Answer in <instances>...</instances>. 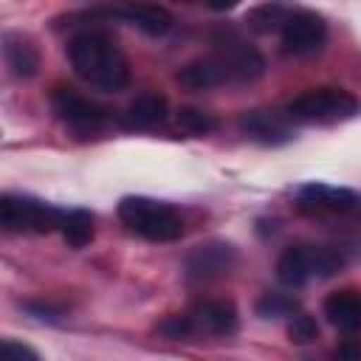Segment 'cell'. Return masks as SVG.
<instances>
[{
	"instance_id": "1",
	"label": "cell",
	"mask_w": 361,
	"mask_h": 361,
	"mask_svg": "<svg viewBox=\"0 0 361 361\" xmlns=\"http://www.w3.org/2000/svg\"><path fill=\"white\" fill-rule=\"evenodd\" d=\"M65 54L73 73L96 90L116 93L124 90L130 82V62L107 31L99 28L76 31L65 45Z\"/></svg>"
},
{
	"instance_id": "2",
	"label": "cell",
	"mask_w": 361,
	"mask_h": 361,
	"mask_svg": "<svg viewBox=\"0 0 361 361\" xmlns=\"http://www.w3.org/2000/svg\"><path fill=\"white\" fill-rule=\"evenodd\" d=\"M118 220L133 231L135 237L147 243H175L183 237V217L180 212L166 203L147 195H127L118 200Z\"/></svg>"
},
{
	"instance_id": "3",
	"label": "cell",
	"mask_w": 361,
	"mask_h": 361,
	"mask_svg": "<svg viewBox=\"0 0 361 361\" xmlns=\"http://www.w3.org/2000/svg\"><path fill=\"white\" fill-rule=\"evenodd\" d=\"M347 265V257L336 245H313V243H296L288 245L276 259V276L288 288H302L310 279H330L341 274Z\"/></svg>"
},
{
	"instance_id": "4",
	"label": "cell",
	"mask_w": 361,
	"mask_h": 361,
	"mask_svg": "<svg viewBox=\"0 0 361 361\" xmlns=\"http://www.w3.org/2000/svg\"><path fill=\"white\" fill-rule=\"evenodd\" d=\"M358 113V99L350 90L341 87H313L299 93L296 99L288 102L285 116L288 121H302V124H341L355 118Z\"/></svg>"
},
{
	"instance_id": "5",
	"label": "cell",
	"mask_w": 361,
	"mask_h": 361,
	"mask_svg": "<svg viewBox=\"0 0 361 361\" xmlns=\"http://www.w3.org/2000/svg\"><path fill=\"white\" fill-rule=\"evenodd\" d=\"M65 209L34 195H0V231L8 234H51L59 231Z\"/></svg>"
},
{
	"instance_id": "6",
	"label": "cell",
	"mask_w": 361,
	"mask_h": 361,
	"mask_svg": "<svg viewBox=\"0 0 361 361\" xmlns=\"http://www.w3.org/2000/svg\"><path fill=\"white\" fill-rule=\"evenodd\" d=\"M212 56L226 73V82H257L265 73V56L234 28H220L212 37Z\"/></svg>"
},
{
	"instance_id": "7",
	"label": "cell",
	"mask_w": 361,
	"mask_h": 361,
	"mask_svg": "<svg viewBox=\"0 0 361 361\" xmlns=\"http://www.w3.org/2000/svg\"><path fill=\"white\" fill-rule=\"evenodd\" d=\"M51 107L56 113V118L76 135H96L110 124V110L99 102H93L90 96L68 87V85H56L51 90Z\"/></svg>"
},
{
	"instance_id": "8",
	"label": "cell",
	"mask_w": 361,
	"mask_h": 361,
	"mask_svg": "<svg viewBox=\"0 0 361 361\" xmlns=\"http://www.w3.org/2000/svg\"><path fill=\"white\" fill-rule=\"evenodd\" d=\"M237 245L226 240H206L195 245L183 259V276L192 285H209L228 276L237 268Z\"/></svg>"
},
{
	"instance_id": "9",
	"label": "cell",
	"mask_w": 361,
	"mask_h": 361,
	"mask_svg": "<svg viewBox=\"0 0 361 361\" xmlns=\"http://www.w3.org/2000/svg\"><path fill=\"white\" fill-rule=\"evenodd\" d=\"M282 51L296 59L316 56L327 42V20L313 8H293L288 23L282 25Z\"/></svg>"
},
{
	"instance_id": "10",
	"label": "cell",
	"mask_w": 361,
	"mask_h": 361,
	"mask_svg": "<svg viewBox=\"0 0 361 361\" xmlns=\"http://www.w3.org/2000/svg\"><path fill=\"white\" fill-rule=\"evenodd\" d=\"M237 130L262 147H285L296 138L293 124L288 121L285 113H274V110H245L237 118Z\"/></svg>"
},
{
	"instance_id": "11",
	"label": "cell",
	"mask_w": 361,
	"mask_h": 361,
	"mask_svg": "<svg viewBox=\"0 0 361 361\" xmlns=\"http://www.w3.org/2000/svg\"><path fill=\"white\" fill-rule=\"evenodd\" d=\"M296 206L307 214H350L358 209V195L347 186L310 180L296 189Z\"/></svg>"
},
{
	"instance_id": "12",
	"label": "cell",
	"mask_w": 361,
	"mask_h": 361,
	"mask_svg": "<svg viewBox=\"0 0 361 361\" xmlns=\"http://www.w3.org/2000/svg\"><path fill=\"white\" fill-rule=\"evenodd\" d=\"M192 336H231L240 327V313L231 299H203L186 310Z\"/></svg>"
},
{
	"instance_id": "13",
	"label": "cell",
	"mask_w": 361,
	"mask_h": 361,
	"mask_svg": "<svg viewBox=\"0 0 361 361\" xmlns=\"http://www.w3.org/2000/svg\"><path fill=\"white\" fill-rule=\"evenodd\" d=\"M0 56L11 76L17 79H34L42 68V54L31 34L25 31H6L0 34Z\"/></svg>"
},
{
	"instance_id": "14",
	"label": "cell",
	"mask_w": 361,
	"mask_h": 361,
	"mask_svg": "<svg viewBox=\"0 0 361 361\" xmlns=\"http://www.w3.org/2000/svg\"><path fill=\"white\" fill-rule=\"evenodd\" d=\"M102 17H116L149 37H164L172 28V14L164 6H149V3H130V6H113V8H96Z\"/></svg>"
},
{
	"instance_id": "15",
	"label": "cell",
	"mask_w": 361,
	"mask_h": 361,
	"mask_svg": "<svg viewBox=\"0 0 361 361\" xmlns=\"http://www.w3.org/2000/svg\"><path fill=\"white\" fill-rule=\"evenodd\" d=\"M166 113H169L166 96L149 90V93L135 96V99L124 107V113L118 116V124H121V130H127V133H144V130H152V127L164 124V121H166Z\"/></svg>"
},
{
	"instance_id": "16",
	"label": "cell",
	"mask_w": 361,
	"mask_h": 361,
	"mask_svg": "<svg viewBox=\"0 0 361 361\" xmlns=\"http://www.w3.org/2000/svg\"><path fill=\"white\" fill-rule=\"evenodd\" d=\"M322 310H324V319L347 336H353L361 327V296L355 288H341L327 293Z\"/></svg>"
},
{
	"instance_id": "17",
	"label": "cell",
	"mask_w": 361,
	"mask_h": 361,
	"mask_svg": "<svg viewBox=\"0 0 361 361\" xmlns=\"http://www.w3.org/2000/svg\"><path fill=\"white\" fill-rule=\"evenodd\" d=\"M175 79H178V85L186 87V90H212V87H217V85H226V73H223V68L217 65V59H214L212 54L186 62V65L175 73Z\"/></svg>"
},
{
	"instance_id": "18",
	"label": "cell",
	"mask_w": 361,
	"mask_h": 361,
	"mask_svg": "<svg viewBox=\"0 0 361 361\" xmlns=\"http://www.w3.org/2000/svg\"><path fill=\"white\" fill-rule=\"evenodd\" d=\"M59 234L71 248H85L96 237V220L87 209H65L62 223H59Z\"/></svg>"
},
{
	"instance_id": "19",
	"label": "cell",
	"mask_w": 361,
	"mask_h": 361,
	"mask_svg": "<svg viewBox=\"0 0 361 361\" xmlns=\"http://www.w3.org/2000/svg\"><path fill=\"white\" fill-rule=\"evenodd\" d=\"M290 11L293 8L290 6H282V3H259V6L248 8L245 25L254 34H274V31H282V25L288 23Z\"/></svg>"
},
{
	"instance_id": "20",
	"label": "cell",
	"mask_w": 361,
	"mask_h": 361,
	"mask_svg": "<svg viewBox=\"0 0 361 361\" xmlns=\"http://www.w3.org/2000/svg\"><path fill=\"white\" fill-rule=\"evenodd\" d=\"M257 316L262 319H290L299 313V299L290 296V293H279V290H268L257 299L254 305Z\"/></svg>"
},
{
	"instance_id": "21",
	"label": "cell",
	"mask_w": 361,
	"mask_h": 361,
	"mask_svg": "<svg viewBox=\"0 0 361 361\" xmlns=\"http://www.w3.org/2000/svg\"><path fill=\"white\" fill-rule=\"evenodd\" d=\"M175 121L189 135H209V133H214L220 127L217 116L209 113V110H203V107H180L175 113Z\"/></svg>"
},
{
	"instance_id": "22",
	"label": "cell",
	"mask_w": 361,
	"mask_h": 361,
	"mask_svg": "<svg viewBox=\"0 0 361 361\" xmlns=\"http://www.w3.org/2000/svg\"><path fill=\"white\" fill-rule=\"evenodd\" d=\"M155 333L161 338H166V341H189L192 338V322H189L186 310L183 313H172V316H166V319H161L155 324Z\"/></svg>"
},
{
	"instance_id": "23",
	"label": "cell",
	"mask_w": 361,
	"mask_h": 361,
	"mask_svg": "<svg viewBox=\"0 0 361 361\" xmlns=\"http://www.w3.org/2000/svg\"><path fill=\"white\" fill-rule=\"evenodd\" d=\"M288 338L293 344H310L319 338V322L310 316V313H296L290 316V324H288Z\"/></svg>"
},
{
	"instance_id": "24",
	"label": "cell",
	"mask_w": 361,
	"mask_h": 361,
	"mask_svg": "<svg viewBox=\"0 0 361 361\" xmlns=\"http://www.w3.org/2000/svg\"><path fill=\"white\" fill-rule=\"evenodd\" d=\"M0 361H42V355L17 338H0Z\"/></svg>"
},
{
	"instance_id": "25",
	"label": "cell",
	"mask_w": 361,
	"mask_h": 361,
	"mask_svg": "<svg viewBox=\"0 0 361 361\" xmlns=\"http://www.w3.org/2000/svg\"><path fill=\"white\" fill-rule=\"evenodd\" d=\"M23 307H25L31 316H37V319H45V322H59V319L65 316V310H62L59 305H54V302H45V299H31V302H23Z\"/></svg>"
},
{
	"instance_id": "26",
	"label": "cell",
	"mask_w": 361,
	"mask_h": 361,
	"mask_svg": "<svg viewBox=\"0 0 361 361\" xmlns=\"http://www.w3.org/2000/svg\"><path fill=\"white\" fill-rule=\"evenodd\" d=\"M330 361H361V347H358V341H355V338H344V341L333 350Z\"/></svg>"
}]
</instances>
